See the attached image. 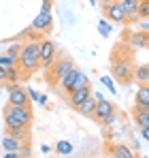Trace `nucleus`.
Listing matches in <instances>:
<instances>
[{
	"label": "nucleus",
	"instance_id": "2eb2a0df",
	"mask_svg": "<svg viewBox=\"0 0 149 158\" xmlns=\"http://www.w3.org/2000/svg\"><path fill=\"white\" fill-rule=\"evenodd\" d=\"M94 107H96V98L90 94V96H87L81 105L77 107V111H79L81 115H85V118H94Z\"/></svg>",
	"mask_w": 149,
	"mask_h": 158
},
{
	"label": "nucleus",
	"instance_id": "72a5a7b5",
	"mask_svg": "<svg viewBox=\"0 0 149 158\" xmlns=\"http://www.w3.org/2000/svg\"><path fill=\"white\" fill-rule=\"evenodd\" d=\"M141 132H143V139H149V128H141Z\"/></svg>",
	"mask_w": 149,
	"mask_h": 158
},
{
	"label": "nucleus",
	"instance_id": "bb28decb",
	"mask_svg": "<svg viewBox=\"0 0 149 158\" xmlns=\"http://www.w3.org/2000/svg\"><path fill=\"white\" fill-rule=\"evenodd\" d=\"M134 26L141 28V32H147V34H149V17H141V19H139Z\"/></svg>",
	"mask_w": 149,
	"mask_h": 158
},
{
	"label": "nucleus",
	"instance_id": "4468645a",
	"mask_svg": "<svg viewBox=\"0 0 149 158\" xmlns=\"http://www.w3.org/2000/svg\"><path fill=\"white\" fill-rule=\"evenodd\" d=\"M134 107H139V109H149V83L147 85H139L136 98H134Z\"/></svg>",
	"mask_w": 149,
	"mask_h": 158
},
{
	"label": "nucleus",
	"instance_id": "6e6552de",
	"mask_svg": "<svg viewBox=\"0 0 149 158\" xmlns=\"http://www.w3.org/2000/svg\"><path fill=\"white\" fill-rule=\"evenodd\" d=\"M96 98V107H94V118L102 122L104 118H109L113 111H115V105L111 103V101H107V98H102V96H94Z\"/></svg>",
	"mask_w": 149,
	"mask_h": 158
},
{
	"label": "nucleus",
	"instance_id": "4be33fe9",
	"mask_svg": "<svg viewBox=\"0 0 149 158\" xmlns=\"http://www.w3.org/2000/svg\"><path fill=\"white\" fill-rule=\"evenodd\" d=\"M55 152H58L60 156H68V154L73 152V145H70L68 141H58V143H55Z\"/></svg>",
	"mask_w": 149,
	"mask_h": 158
},
{
	"label": "nucleus",
	"instance_id": "1a4fd4ad",
	"mask_svg": "<svg viewBox=\"0 0 149 158\" xmlns=\"http://www.w3.org/2000/svg\"><path fill=\"white\" fill-rule=\"evenodd\" d=\"M32 30L34 32H43V34H49L51 32V11H41L34 22H32Z\"/></svg>",
	"mask_w": 149,
	"mask_h": 158
},
{
	"label": "nucleus",
	"instance_id": "a878e982",
	"mask_svg": "<svg viewBox=\"0 0 149 158\" xmlns=\"http://www.w3.org/2000/svg\"><path fill=\"white\" fill-rule=\"evenodd\" d=\"M0 66H2V69H13V66H17V62L11 60L9 56H0Z\"/></svg>",
	"mask_w": 149,
	"mask_h": 158
},
{
	"label": "nucleus",
	"instance_id": "c85d7f7f",
	"mask_svg": "<svg viewBox=\"0 0 149 158\" xmlns=\"http://www.w3.org/2000/svg\"><path fill=\"white\" fill-rule=\"evenodd\" d=\"M115 120H117V113L113 111L109 118H104V120H102V124H104V126H111V124H115Z\"/></svg>",
	"mask_w": 149,
	"mask_h": 158
},
{
	"label": "nucleus",
	"instance_id": "f03ea898",
	"mask_svg": "<svg viewBox=\"0 0 149 158\" xmlns=\"http://www.w3.org/2000/svg\"><path fill=\"white\" fill-rule=\"evenodd\" d=\"M2 115H4V128H30L34 120L30 107L6 105L2 109Z\"/></svg>",
	"mask_w": 149,
	"mask_h": 158
},
{
	"label": "nucleus",
	"instance_id": "ddd939ff",
	"mask_svg": "<svg viewBox=\"0 0 149 158\" xmlns=\"http://www.w3.org/2000/svg\"><path fill=\"white\" fill-rule=\"evenodd\" d=\"M132 120L139 128H149V109H139L134 107L132 109Z\"/></svg>",
	"mask_w": 149,
	"mask_h": 158
},
{
	"label": "nucleus",
	"instance_id": "6ab92c4d",
	"mask_svg": "<svg viewBox=\"0 0 149 158\" xmlns=\"http://www.w3.org/2000/svg\"><path fill=\"white\" fill-rule=\"evenodd\" d=\"M4 135H11V137H15L17 141H28L30 139V128H4Z\"/></svg>",
	"mask_w": 149,
	"mask_h": 158
},
{
	"label": "nucleus",
	"instance_id": "f257e3e1",
	"mask_svg": "<svg viewBox=\"0 0 149 158\" xmlns=\"http://www.w3.org/2000/svg\"><path fill=\"white\" fill-rule=\"evenodd\" d=\"M17 71H19L22 79L32 77L38 71V41L36 39L22 43V52L17 58Z\"/></svg>",
	"mask_w": 149,
	"mask_h": 158
},
{
	"label": "nucleus",
	"instance_id": "aec40b11",
	"mask_svg": "<svg viewBox=\"0 0 149 158\" xmlns=\"http://www.w3.org/2000/svg\"><path fill=\"white\" fill-rule=\"evenodd\" d=\"M2 148H4V152H17V150L22 148V141H17V139L11 137V135H4V139H2Z\"/></svg>",
	"mask_w": 149,
	"mask_h": 158
},
{
	"label": "nucleus",
	"instance_id": "7ed1b4c3",
	"mask_svg": "<svg viewBox=\"0 0 149 158\" xmlns=\"http://www.w3.org/2000/svg\"><path fill=\"white\" fill-rule=\"evenodd\" d=\"M132 73H134L132 60L130 58H117L113 53V58H111V75L119 83H130L132 81Z\"/></svg>",
	"mask_w": 149,
	"mask_h": 158
},
{
	"label": "nucleus",
	"instance_id": "c756f323",
	"mask_svg": "<svg viewBox=\"0 0 149 158\" xmlns=\"http://www.w3.org/2000/svg\"><path fill=\"white\" fill-rule=\"evenodd\" d=\"M102 83H104L111 92H115V85H113V79H111V77H102Z\"/></svg>",
	"mask_w": 149,
	"mask_h": 158
},
{
	"label": "nucleus",
	"instance_id": "473e14b6",
	"mask_svg": "<svg viewBox=\"0 0 149 158\" xmlns=\"http://www.w3.org/2000/svg\"><path fill=\"white\" fill-rule=\"evenodd\" d=\"M26 92H28V96H30L32 101H36V98H38V92H34V90H26Z\"/></svg>",
	"mask_w": 149,
	"mask_h": 158
},
{
	"label": "nucleus",
	"instance_id": "a211bd4d",
	"mask_svg": "<svg viewBox=\"0 0 149 158\" xmlns=\"http://www.w3.org/2000/svg\"><path fill=\"white\" fill-rule=\"evenodd\" d=\"M139 2L141 0H117V4L122 6V11H124L126 15H139Z\"/></svg>",
	"mask_w": 149,
	"mask_h": 158
},
{
	"label": "nucleus",
	"instance_id": "f8f14e48",
	"mask_svg": "<svg viewBox=\"0 0 149 158\" xmlns=\"http://www.w3.org/2000/svg\"><path fill=\"white\" fill-rule=\"evenodd\" d=\"M111 158H136L134 154V150L130 148V145H126V143H115V145H111Z\"/></svg>",
	"mask_w": 149,
	"mask_h": 158
},
{
	"label": "nucleus",
	"instance_id": "e433bc0d",
	"mask_svg": "<svg viewBox=\"0 0 149 158\" xmlns=\"http://www.w3.org/2000/svg\"><path fill=\"white\" fill-rule=\"evenodd\" d=\"M90 4H94V6H96V4H98V0H90Z\"/></svg>",
	"mask_w": 149,
	"mask_h": 158
},
{
	"label": "nucleus",
	"instance_id": "20e7f679",
	"mask_svg": "<svg viewBox=\"0 0 149 158\" xmlns=\"http://www.w3.org/2000/svg\"><path fill=\"white\" fill-rule=\"evenodd\" d=\"M73 66H74V62L70 60V58L60 56V58H55V62H53L49 69H47V75H45V77H47V81H49V83H58V81L64 77V75H66Z\"/></svg>",
	"mask_w": 149,
	"mask_h": 158
},
{
	"label": "nucleus",
	"instance_id": "412c9836",
	"mask_svg": "<svg viewBox=\"0 0 149 158\" xmlns=\"http://www.w3.org/2000/svg\"><path fill=\"white\" fill-rule=\"evenodd\" d=\"M85 85H90V79H87V75L83 71L77 69V75H74V81H73V85H70V92L73 90H79V88H85Z\"/></svg>",
	"mask_w": 149,
	"mask_h": 158
},
{
	"label": "nucleus",
	"instance_id": "7c9ffc66",
	"mask_svg": "<svg viewBox=\"0 0 149 158\" xmlns=\"http://www.w3.org/2000/svg\"><path fill=\"white\" fill-rule=\"evenodd\" d=\"M41 11H51V0H43V6Z\"/></svg>",
	"mask_w": 149,
	"mask_h": 158
},
{
	"label": "nucleus",
	"instance_id": "0eeeda50",
	"mask_svg": "<svg viewBox=\"0 0 149 158\" xmlns=\"http://www.w3.org/2000/svg\"><path fill=\"white\" fill-rule=\"evenodd\" d=\"M102 13H104V17L111 22V24H117V26H124L126 22V13L122 11V6L117 4V2H111V4H104L102 6Z\"/></svg>",
	"mask_w": 149,
	"mask_h": 158
},
{
	"label": "nucleus",
	"instance_id": "9d476101",
	"mask_svg": "<svg viewBox=\"0 0 149 158\" xmlns=\"http://www.w3.org/2000/svg\"><path fill=\"white\" fill-rule=\"evenodd\" d=\"M126 41H128L130 47L145 49L149 45V34L147 32H141V30H132V32H126Z\"/></svg>",
	"mask_w": 149,
	"mask_h": 158
},
{
	"label": "nucleus",
	"instance_id": "39448f33",
	"mask_svg": "<svg viewBox=\"0 0 149 158\" xmlns=\"http://www.w3.org/2000/svg\"><path fill=\"white\" fill-rule=\"evenodd\" d=\"M58 58V47L49 39L38 41V69H49Z\"/></svg>",
	"mask_w": 149,
	"mask_h": 158
},
{
	"label": "nucleus",
	"instance_id": "5701e85b",
	"mask_svg": "<svg viewBox=\"0 0 149 158\" xmlns=\"http://www.w3.org/2000/svg\"><path fill=\"white\" fill-rule=\"evenodd\" d=\"M19 79H22V75H19V71H17V66H13V69H6L4 81H9V83H17Z\"/></svg>",
	"mask_w": 149,
	"mask_h": 158
},
{
	"label": "nucleus",
	"instance_id": "dca6fc26",
	"mask_svg": "<svg viewBox=\"0 0 149 158\" xmlns=\"http://www.w3.org/2000/svg\"><path fill=\"white\" fill-rule=\"evenodd\" d=\"M132 79H134V81H139L141 85H147V83H149V66H147V64L136 66V69H134V73H132Z\"/></svg>",
	"mask_w": 149,
	"mask_h": 158
},
{
	"label": "nucleus",
	"instance_id": "423d86ee",
	"mask_svg": "<svg viewBox=\"0 0 149 158\" xmlns=\"http://www.w3.org/2000/svg\"><path fill=\"white\" fill-rule=\"evenodd\" d=\"M9 105L13 107H30V96L26 92V88L13 83L9 85Z\"/></svg>",
	"mask_w": 149,
	"mask_h": 158
},
{
	"label": "nucleus",
	"instance_id": "f704fd0d",
	"mask_svg": "<svg viewBox=\"0 0 149 158\" xmlns=\"http://www.w3.org/2000/svg\"><path fill=\"white\" fill-rule=\"evenodd\" d=\"M41 152H45V154H49V152H51V148H49V145H41Z\"/></svg>",
	"mask_w": 149,
	"mask_h": 158
},
{
	"label": "nucleus",
	"instance_id": "2f4dec72",
	"mask_svg": "<svg viewBox=\"0 0 149 158\" xmlns=\"http://www.w3.org/2000/svg\"><path fill=\"white\" fill-rule=\"evenodd\" d=\"M2 158H22V156H19V152H6Z\"/></svg>",
	"mask_w": 149,
	"mask_h": 158
},
{
	"label": "nucleus",
	"instance_id": "393cba45",
	"mask_svg": "<svg viewBox=\"0 0 149 158\" xmlns=\"http://www.w3.org/2000/svg\"><path fill=\"white\" fill-rule=\"evenodd\" d=\"M139 17H149V0L139 2Z\"/></svg>",
	"mask_w": 149,
	"mask_h": 158
},
{
	"label": "nucleus",
	"instance_id": "9b49d317",
	"mask_svg": "<svg viewBox=\"0 0 149 158\" xmlns=\"http://www.w3.org/2000/svg\"><path fill=\"white\" fill-rule=\"evenodd\" d=\"M90 94H92V88H90V85L79 88V90H73V92H68V94H66V103L73 107V109H77V107L81 105V103H83Z\"/></svg>",
	"mask_w": 149,
	"mask_h": 158
},
{
	"label": "nucleus",
	"instance_id": "f3484780",
	"mask_svg": "<svg viewBox=\"0 0 149 158\" xmlns=\"http://www.w3.org/2000/svg\"><path fill=\"white\" fill-rule=\"evenodd\" d=\"M74 75H77V66H73L64 77L58 81V85L62 88V92H64V94H68V92H70V85H73V81H74Z\"/></svg>",
	"mask_w": 149,
	"mask_h": 158
},
{
	"label": "nucleus",
	"instance_id": "c9c22d12",
	"mask_svg": "<svg viewBox=\"0 0 149 158\" xmlns=\"http://www.w3.org/2000/svg\"><path fill=\"white\" fill-rule=\"evenodd\" d=\"M111 2H117V0H100V4L104 6V4H111Z\"/></svg>",
	"mask_w": 149,
	"mask_h": 158
},
{
	"label": "nucleus",
	"instance_id": "cd10ccee",
	"mask_svg": "<svg viewBox=\"0 0 149 158\" xmlns=\"http://www.w3.org/2000/svg\"><path fill=\"white\" fill-rule=\"evenodd\" d=\"M98 30H100V34H102V36H109V32H111V26H109V24H107L104 19H100Z\"/></svg>",
	"mask_w": 149,
	"mask_h": 158
},
{
	"label": "nucleus",
	"instance_id": "b1692460",
	"mask_svg": "<svg viewBox=\"0 0 149 158\" xmlns=\"http://www.w3.org/2000/svg\"><path fill=\"white\" fill-rule=\"evenodd\" d=\"M19 52H22V43H13V45H9V49H6V53H4V56H9L11 60H15V62H17Z\"/></svg>",
	"mask_w": 149,
	"mask_h": 158
}]
</instances>
